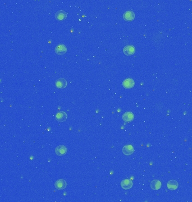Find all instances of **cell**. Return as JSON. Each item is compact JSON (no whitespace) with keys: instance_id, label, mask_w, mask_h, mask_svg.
I'll list each match as a JSON object with an SVG mask.
<instances>
[{"instance_id":"cell-1","label":"cell","mask_w":192,"mask_h":202,"mask_svg":"<svg viewBox=\"0 0 192 202\" xmlns=\"http://www.w3.org/2000/svg\"><path fill=\"white\" fill-rule=\"evenodd\" d=\"M133 185L132 181L130 179H124L121 182V186L123 189L128 190L132 188Z\"/></svg>"},{"instance_id":"cell-2","label":"cell","mask_w":192,"mask_h":202,"mask_svg":"<svg viewBox=\"0 0 192 202\" xmlns=\"http://www.w3.org/2000/svg\"><path fill=\"white\" fill-rule=\"evenodd\" d=\"M67 148L65 145H59L55 149V153L59 156H62L66 155L67 153Z\"/></svg>"},{"instance_id":"cell-3","label":"cell","mask_w":192,"mask_h":202,"mask_svg":"<svg viewBox=\"0 0 192 202\" xmlns=\"http://www.w3.org/2000/svg\"><path fill=\"white\" fill-rule=\"evenodd\" d=\"M55 186L57 189L62 190V189H64L65 188H66V187L67 186V184H66V182L64 180L59 179L56 181V182L55 184Z\"/></svg>"},{"instance_id":"cell-4","label":"cell","mask_w":192,"mask_h":202,"mask_svg":"<svg viewBox=\"0 0 192 202\" xmlns=\"http://www.w3.org/2000/svg\"><path fill=\"white\" fill-rule=\"evenodd\" d=\"M134 152V148L132 145H126L122 148V153L125 155H130Z\"/></svg>"},{"instance_id":"cell-5","label":"cell","mask_w":192,"mask_h":202,"mask_svg":"<svg viewBox=\"0 0 192 202\" xmlns=\"http://www.w3.org/2000/svg\"><path fill=\"white\" fill-rule=\"evenodd\" d=\"M135 52V47L132 45L126 46L123 49V52L126 56L133 55L134 54Z\"/></svg>"},{"instance_id":"cell-6","label":"cell","mask_w":192,"mask_h":202,"mask_svg":"<svg viewBox=\"0 0 192 202\" xmlns=\"http://www.w3.org/2000/svg\"><path fill=\"white\" fill-rule=\"evenodd\" d=\"M135 82L134 80L130 78L126 79L122 82V86L126 89H130L134 87Z\"/></svg>"},{"instance_id":"cell-7","label":"cell","mask_w":192,"mask_h":202,"mask_svg":"<svg viewBox=\"0 0 192 202\" xmlns=\"http://www.w3.org/2000/svg\"><path fill=\"white\" fill-rule=\"evenodd\" d=\"M67 52V48L64 45H59L55 48V52L59 55H63Z\"/></svg>"},{"instance_id":"cell-8","label":"cell","mask_w":192,"mask_h":202,"mask_svg":"<svg viewBox=\"0 0 192 202\" xmlns=\"http://www.w3.org/2000/svg\"><path fill=\"white\" fill-rule=\"evenodd\" d=\"M68 116L66 112L64 111H60L57 112L55 116V119L59 122L65 121L67 119Z\"/></svg>"},{"instance_id":"cell-9","label":"cell","mask_w":192,"mask_h":202,"mask_svg":"<svg viewBox=\"0 0 192 202\" xmlns=\"http://www.w3.org/2000/svg\"><path fill=\"white\" fill-rule=\"evenodd\" d=\"M122 118L125 122H130L134 119V115L132 112H126L123 114Z\"/></svg>"},{"instance_id":"cell-10","label":"cell","mask_w":192,"mask_h":202,"mask_svg":"<svg viewBox=\"0 0 192 202\" xmlns=\"http://www.w3.org/2000/svg\"><path fill=\"white\" fill-rule=\"evenodd\" d=\"M123 18L126 21H132L135 18V14L132 11H127L124 14Z\"/></svg>"},{"instance_id":"cell-11","label":"cell","mask_w":192,"mask_h":202,"mask_svg":"<svg viewBox=\"0 0 192 202\" xmlns=\"http://www.w3.org/2000/svg\"><path fill=\"white\" fill-rule=\"evenodd\" d=\"M161 182L158 180H153L150 184V186L152 190H159L161 188Z\"/></svg>"},{"instance_id":"cell-12","label":"cell","mask_w":192,"mask_h":202,"mask_svg":"<svg viewBox=\"0 0 192 202\" xmlns=\"http://www.w3.org/2000/svg\"><path fill=\"white\" fill-rule=\"evenodd\" d=\"M55 85L58 89H63L66 87L67 82L65 79H59L55 82Z\"/></svg>"},{"instance_id":"cell-13","label":"cell","mask_w":192,"mask_h":202,"mask_svg":"<svg viewBox=\"0 0 192 202\" xmlns=\"http://www.w3.org/2000/svg\"><path fill=\"white\" fill-rule=\"evenodd\" d=\"M178 182L176 180H170L167 184V187L169 190H176L178 188Z\"/></svg>"},{"instance_id":"cell-14","label":"cell","mask_w":192,"mask_h":202,"mask_svg":"<svg viewBox=\"0 0 192 202\" xmlns=\"http://www.w3.org/2000/svg\"><path fill=\"white\" fill-rule=\"evenodd\" d=\"M55 17L58 20L62 21L66 19L67 18V14L63 10H60L55 14Z\"/></svg>"}]
</instances>
